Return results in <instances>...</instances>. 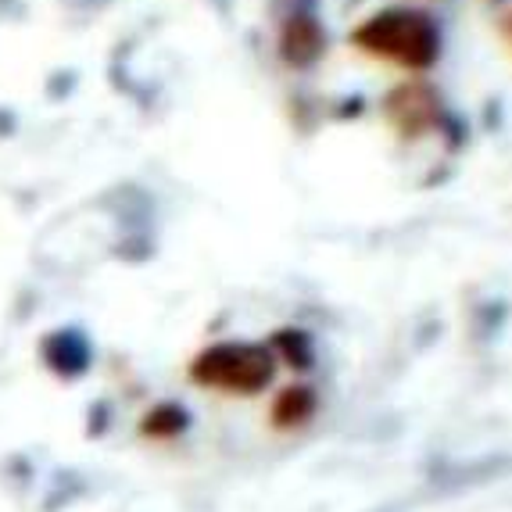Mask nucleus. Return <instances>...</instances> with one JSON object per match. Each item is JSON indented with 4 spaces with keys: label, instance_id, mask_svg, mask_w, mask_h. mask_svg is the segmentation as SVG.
<instances>
[{
    "label": "nucleus",
    "instance_id": "obj_1",
    "mask_svg": "<svg viewBox=\"0 0 512 512\" xmlns=\"http://www.w3.org/2000/svg\"><path fill=\"white\" fill-rule=\"evenodd\" d=\"M351 43L369 58H384L398 69L427 72L441 58V29L427 11L416 8H387L362 22Z\"/></svg>",
    "mask_w": 512,
    "mask_h": 512
},
{
    "label": "nucleus",
    "instance_id": "obj_2",
    "mask_svg": "<svg viewBox=\"0 0 512 512\" xmlns=\"http://www.w3.org/2000/svg\"><path fill=\"white\" fill-rule=\"evenodd\" d=\"M276 355L265 344L222 341L190 362V380L226 394H258L273 384Z\"/></svg>",
    "mask_w": 512,
    "mask_h": 512
},
{
    "label": "nucleus",
    "instance_id": "obj_3",
    "mask_svg": "<svg viewBox=\"0 0 512 512\" xmlns=\"http://www.w3.org/2000/svg\"><path fill=\"white\" fill-rule=\"evenodd\" d=\"M391 126L402 133V137H419L423 129H434L441 122V104L430 94L427 86H398L384 104Z\"/></svg>",
    "mask_w": 512,
    "mask_h": 512
},
{
    "label": "nucleus",
    "instance_id": "obj_4",
    "mask_svg": "<svg viewBox=\"0 0 512 512\" xmlns=\"http://www.w3.org/2000/svg\"><path fill=\"white\" fill-rule=\"evenodd\" d=\"M323 29H319V22L312 15H294L287 26H283V36H280V54L287 65H298V69H305V65H312V61L323 54Z\"/></svg>",
    "mask_w": 512,
    "mask_h": 512
},
{
    "label": "nucleus",
    "instance_id": "obj_5",
    "mask_svg": "<svg viewBox=\"0 0 512 512\" xmlns=\"http://www.w3.org/2000/svg\"><path fill=\"white\" fill-rule=\"evenodd\" d=\"M43 362L61 376H79L90 366V341L79 330H58L43 341Z\"/></svg>",
    "mask_w": 512,
    "mask_h": 512
},
{
    "label": "nucleus",
    "instance_id": "obj_6",
    "mask_svg": "<svg viewBox=\"0 0 512 512\" xmlns=\"http://www.w3.org/2000/svg\"><path fill=\"white\" fill-rule=\"evenodd\" d=\"M316 416V391L305 384L298 387H283L273 402V427L280 430H294L305 427L308 419Z\"/></svg>",
    "mask_w": 512,
    "mask_h": 512
},
{
    "label": "nucleus",
    "instance_id": "obj_7",
    "mask_svg": "<svg viewBox=\"0 0 512 512\" xmlns=\"http://www.w3.org/2000/svg\"><path fill=\"white\" fill-rule=\"evenodd\" d=\"M140 430H144V437H176V434H183V430H187V409H180V405H158V409H151L144 416Z\"/></svg>",
    "mask_w": 512,
    "mask_h": 512
},
{
    "label": "nucleus",
    "instance_id": "obj_8",
    "mask_svg": "<svg viewBox=\"0 0 512 512\" xmlns=\"http://www.w3.org/2000/svg\"><path fill=\"white\" fill-rule=\"evenodd\" d=\"M269 351H273V355L280 351V355L291 362V366H301V369L312 366V344H308V337L301 330H283Z\"/></svg>",
    "mask_w": 512,
    "mask_h": 512
}]
</instances>
